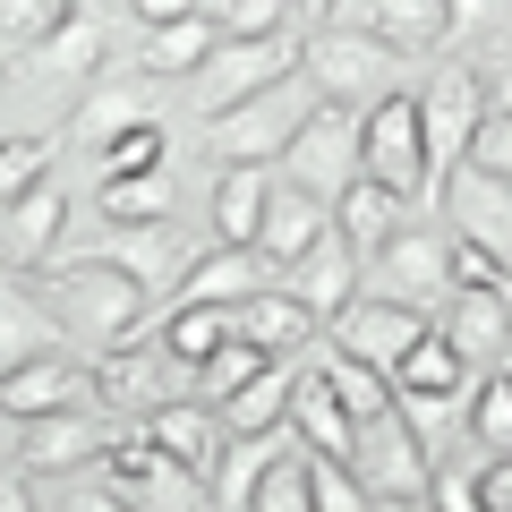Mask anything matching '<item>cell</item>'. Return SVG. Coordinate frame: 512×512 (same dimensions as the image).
Segmentation results:
<instances>
[{"label":"cell","instance_id":"bcb514c9","mask_svg":"<svg viewBox=\"0 0 512 512\" xmlns=\"http://www.w3.org/2000/svg\"><path fill=\"white\" fill-rule=\"evenodd\" d=\"M470 171L512 180V120H495V111H487V128H478V146H470Z\"/></svg>","mask_w":512,"mask_h":512},{"label":"cell","instance_id":"5b68a950","mask_svg":"<svg viewBox=\"0 0 512 512\" xmlns=\"http://www.w3.org/2000/svg\"><path fill=\"white\" fill-rule=\"evenodd\" d=\"M359 291L410 299V308L436 316L444 299H453V231H436V222H393V231L359 256Z\"/></svg>","mask_w":512,"mask_h":512},{"label":"cell","instance_id":"d590c367","mask_svg":"<svg viewBox=\"0 0 512 512\" xmlns=\"http://www.w3.org/2000/svg\"><path fill=\"white\" fill-rule=\"evenodd\" d=\"M316 376L342 393L350 419H376V410H393V376H384V367H367V359H350V350H333V342H325V359H316Z\"/></svg>","mask_w":512,"mask_h":512},{"label":"cell","instance_id":"f907efd6","mask_svg":"<svg viewBox=\"0 0 512 512\" xmlns=\"http://www.w3.org/2000/svg\"><path fill=\"white\" fill-rule=\"evenodd\" d=\"M0 512H35V470H0Z\"/></svg>","mask_w":512,"mask_h":512},{"label":"cell","instance_id":"e0dca14e","mask_svg":"<svg viewBox=\"0 0 512 512\" xmlns=\"http://www.w3.org/2000/svg\"><path fill=\"white\" fill-rule=\"evenodd\" d=\"M282 291H291L299 308H316V325H333V316L359 299V248H350L342 231H325L308 256H291V265H282Z\"/></svg>","mask_w":512,"mask_h":512},{"label":"cell","instance_id":"8992f818","mask_svg":"<svg viewBox=\"0 0 512 512\" xmlns=\"http://www.w3.org/2000/svg\"><path fill=\"white\" fill-rule=\"evenodd\" d=\"M103 60H111V26L94 18V9H69V18L52 26V35H35V43H18V60H9V86L0 94H86L94 77H103Z\"/></svg>","mask_w":512,"mask_h":512},{"label":"cell","instance_id":"74e56055","mask_svg":"<svg viewBox=\"0 0 512 512\" xmlns=\"http://www.w3.org/2000/svg\"><path fill=\"white\" fill-rule=\"evenodd\" d=\"M470 436L487 453H512V367H487L470 384Z\"/></svg>","mask_w":512,"mask_h":512},{"label":"cell","instance_id":"7c38bea8","mask_svg":"<svg viewBox=\"0 0 512 512\" xmlns=\"http://www.w3.org/2000/svg\"><path fill=\"white\" fill-rule=\"evenodd\" d=\"M325 333H333V350H350V359H367V367H384V376H393V367H402L410 350L436 333V316L410 308V299H376V291H359Z\"/></svg>","mask_w":512,"mask_h":512},{"label":"cell","instance_id":"1f68e13d","mask_svg":"<svg viewBox=\"0 0 512 512\" xmlns=\"http://www.w3.org/2000/svg\"><path fill=\"white\" fill-rule=\"evenodd\" d=\"M265 197H274V171H265V163H231L214 180V239L256 248V231H265Z\"/></svg>","mask_w":512,"mask_h":512},{"label":"cell","instance_id":"ffe728a7","mask_svg":"<svg viewBox=\"0 0 512 512\" xmlns=\"http://www.w3.org/2000/svg\"><path fill=\"white\" fill-rule=\"evenodd\" d=\"M77 402H94L86 393V367L69 359V350H52V359H26V367H9L0 376V419H52V410H77Z\"/></svg>","mask_w":512,"mask_h":512},{"label":"cell","instance_id":"60d3db41","mask_svg":"<svg viewBox=\"0 0 512 512\" xmlns=\"http://www.w3.org/2000/svg\"><path fill=\"white\" fill-rule=\"evenodd\" d=\"M256 367H265V350H256V342H239V333H231V342H222L214 359L197 367V402H214V410H222V402L239 393V384L256 376Z\"/></svg>","mask_w":512,"mask_h":512},{"label":"cell","instance_id":"52a82bcc","mask_svg":"<svg viewBox=\"0 0 512 512\" xmlns=\"http://www.w3.org/2000/svg\"><path fill=\"white\" fill-rule=\"evenodd\" d=\"M350 470H359V487L376 495L384 512L427 504V487H436V461H427L419 419H410L402 402H393V410H376V419H359V453H350Z\"/></svg>","mask_w":512,"mask_h":512},{"label":"cell","instance_id":"e575fe53","mask_svg":"<svg viewBox=\"0 0 512 512\" xmlns=\"http://www.w3.org/2000/svg\"><path fill=\"white\" fill-rule=\"evenodd\" d=\"M94 205L103 222H171V171H103Z\"/></svg>","mask_w":512,"mask_h":512},{"label":"cell","instance_id":"d6a6232c","mask_svg":"<svg viewBox=\"0 0 512 512\" xmlns=\"http://www.w3.org/2000/svg\"><path fill=\"white\" fill-rule=\"evenodd\" d=\"M393 222H402V197H393L384 180H367V171H359V180L342 188V197H333V231H342V239H350L359 256L376 248V239L393 231Z\"/></svg>","mask_w":512,"mask_h":512},{"label":"cell","instance_id":"3957f363","mask_svg":"<svg viewBox=\"0 0 512 512\" xmlns=\"http://www.w3.org/2000/svg\"><path fill=\"white\" fill-rule=\"evenodd\" d=\"M308 111H316V86H308V77H282V86L248 94V103L205 111L197 146L214 154V171H231V163H265V171H274V163H282V146L299 137V120H308Z\"/></svg>","mask_w":512,"mask_h":512},{"label":"cell","instance_id":"ba28073f","mask_svg":"<svg viewBox=\"0 0 512 512\" xmlns=\"http://www.w3.org/2000/svg\"><path fill=\"white\" fill-rule=\"evenodd\" d=\"M359 171L384 180L402 205H427V128H419V94L393 86L359 111Z\"/></svg>","mask_w":512,"mask_h":512},{"label":"cell","instance_id":"816d5d0a","mask_svg":"<svg viewBox=\"0 0 512 512\" xmlns=\"http://www.w3.org/2000/svg\"><path fill=\"white\" fill-rule=\"evenodd\" d=\"M188 9H197V0H128V18H137V26H163V18H188Z\"/></svg>","mask_w":512,"mask_h":512},{"label":"cell","instance_id":"7dc6e473","mask_svg":"<svg viewBox=\"0 0 512 512\" xmlns=\"http://www.w3.org/2000/svg\"><path fill=\"white\" fill-rule=\"evenodd\" d=\"M427 512H487V495H478V478L436 470V487H427Z\"/></svg>","mask_w":512,"mask_h":512},{"label":"cell","instance_id":"4316f807","mask_svg":"<svg viewBox=\"0 0 512 512\" xmlns=\"http://www.w3.org/2000/svg\"><path fill=\"white\" fill-rule=\"evenodd\" d=\"M69 350V325L52 316V299H35V282H0V376L26 359Z\"/></svg>","mask_w":512,"mask_h":512},{"label":"cell","instance_id":"603a6c76","mask_svg":"<svg viewBox=\"0 0 512 512\" xmlns=\"http://www.w3.org/2000/svg\"><path fill=\"white\" fill-rule=\"evenodd\" d=\"M436 333H444L470 367H495V359H512V299H495V291H453V299L436 308Z\"/></svg>","mask_w":512,"mask_h":512},{"label":"cell","instance_id":"ee69618b","mask_svg":"<svg viewBox=\"0 0 512 512\" xmlns=\"http://www.w3.org/2000/svg\"><path fill=\"white\" fill-rule=\"evenodd\" d=\"M453 291H495V299H512V265H504L495 248H478V239L453 231Z\"/></svg>","mask_w":512,"mask_h":512},{"label":"cell","instance_id":"c3c4849f","mask_svg":"<svg viewBox=\"0 0 512 512\" xmlns=\"http://www.w3.org/2000/svg\"><path fill=\"white\" fill-rule=\"evenodd\" d=\"M478 69H487V111H495V120H512V43H495Z\"/></svg>","mask_w":512,"mask_h":512},{"label":"cell","instance_id":"4dcf8cb0","mask_svg":"<svg viewBox=\"0 0 512 512\" xmlns=\"http://www.w3.org/2000/svg\"><path fill=\"white\" fill-rule=\"evenodd\" d=\"M291 384H299V359H265L231 402H222V427L231 436H265V427H291Z\"/></svg>","mask_w":512,"mask_h":512},{"label":"cell","instance_id":"277c9868","mask_svg":"<svg viewBox=\"0 0 512 512\" xmlns=\"http://www.w3.org/2000/svg\"><path fill=\"white\" fill-rule=\"evenodd\" d=\"M299 77L316 86V103L367 111L376 94H393L402 52H393V43H376L367 26H308V35H299Z\"/></svg>","mask_w":512,"mask_h":512},{"label":"cell","instance_id":"8d00e7d4","mask_svg":"<svg viewBox=\"0 0 512 512\" xmlns=\"http://www.w3.org/2000/svg\"><path fill=\"white\" fill-rule=\"evenodd\" d=\"M197 9L214 18V35H231V43H256V35H299L291 0H197Z\"/></svg>","mask_w":512,"mask_h":512},{"label":"cell","instance_id":"ab89813d","mask_svg":"<svg viewBox=\"0 0 512 512\" xmlns=\"http://www.w3.org/2000/svg\"><path fill=\"white\" fill-rule=\"evenodd\" d=\"M35 180H52V137H35V128L0 137V205H9V197H26Z\"/></svg>","mask_w":512,"mask_h":512},{"label":"cell","instance_id":"836d02e7","mask_svg":"<svg viewBox=\"0 0 512 512\" xmlns=\"http://www.w3.org/2000/svg\"><path fill=\"white\" fill-rule=\"evenodd\" d=\"M222 342H231V308H205V299H171V316H163V350L188 367V376H197V367L214 359Z\"/></svg>","mask_w":512,"mask_h":512},{"label":"cell","instance_id":"cb8c5ba5","mask_svg":"<svg viewBox=\"0 0 512 512\" xmlns=\"http://www.w3.org/2000/svg\"><path fill=\"white\" fill-rule=\"evenodd\" d=\"M291 444L299 453H325V461L359 453V419L342 410V393H333L316 367H299V384H291Z\"/></svg>","mask_w":512,"mask_h":512},{"label":"cell","instance_id":"9c48e42d","mask_svg":"<svg viewBox=\"0 0 512 512\" xmlns=\"http://www.w3.org/2000/svg\"><path fill=\"white\" fill-rule=\"evenodd\" d=\"M197 393V376H188L180 359H171L163 342H111V350H94L86 359V393H94V410H111V419H146V410H163L171 393Z\"/></svg>","mask_w":512,"mask_h":512},{"label":"cell","instance_id":"f5cc1de1","mask_svg":"<svg viewBox=\"0 0 512 512\" xmlns=\"http://www.w3.org/2000/svg\"><path fill=\"white\" fill-rule=\"evenodd\" d=\"M333 9H342V0H291V18H299V35H308V26H325Z\"/></svg>","mask_w":512,"mask_h":512},{"label":"cell","instance_id":"d6986e66","mask_svg":"<svg viewBox=\"0 0 512 512\" xmlns=\"http://www.w3.org/2000/svg\"><path fill=\"white\" fill-rule=\"evenodd\" d=\"M60 231H69V197H60V180H35L26 197L0 205V256H9L18 274H26V265H52Z\"/></svg>","mask_w":512,"mask_h":512},{"label":"cell","instance_id":"f1b7e54d","mask_svg":"<svg viewBox=\"0 0 512 512\" xmlns=\"http://www.w3.org/2000/svg\"><path fill=\"white\" fill-rule=\"evenodd\" d=\"M214 18L188 9V18H163V26H137V77H197L214 60Z\"/></svg>","mask_w":512,"mask_h":512},{"label":"cell","instance_id":"7bdbcfd3","mask_svg":"<svg viewBox=\"0 0 512 512\" xmlns=\"http://www.w3.org/2000/svg\"><path fill=\"white\" fill-rule=\"evenodd\" d=\"M308 487H316V512H376V495L359 487V470H350V461L308 453Z\"/></svg>","mask_w":512,"mask_h":512},{"label":"cell","instance_id":"f35d334b","mask_svg":"<svg viewBox=\"0 0 512 512\" xmlns=\"http://www.w3.org/2000/svg\"><path fill=\"white\" fill-rule=\"evenodd\" d=\"M248 512H316L308 453H291V444H282V453H274V470L256 478V504H248Z\"/></svg>","mask_w":512,"mask_h":512},{"label":"cell","instance_id":"f546056e","mask_svg":"<svg viewBox=\"0 0 512 512\" xmlns=\"http://www.w3.org/2000/svg\"><path fill=\"white\" fill-rule=\"evenodd\" d=\"M367 35L393 43L402 60H436L453 43V9L444 0H367Z\"/></svg>","mask_w":512,"mask_h":512},{"label":"cell","instance_id":"681fc988","mask_svg":"<svg viewBox=\"0 0 512 512\" xmlns=\"http://www.w3.org/2000/svg\"><path fill=\"white\" fill-rule=\"evenodd\" d=\"M478 495H487V512H512V453H487V470H478Z\"/></svg>","mask_w":512,"mask_h":512},{"label":"cell","instance_id":"d4e9b609","mask_svg":"<svg viewBox=\"0 0 512 512\" xmlns=\"http://www.w3.org/2000/svg\"><path fill=\"white\" fill-rule=\"evenodd\" d=\"M325 231H333V205L308 197L299 180H274V197H265V231H256V256L282 274V265H291V256H308Z\"/></svg>","mask_w":512,"mask_h":512},{"label":"cell","instance_id":"7a4b0ae2","mask_svg":"<svg viewBox=\"0 0 512 512\" xmlns=\"http://www.w3.org/2000/svg\"><path fill=\"white\" fill-rule=\"evenodd\" d=\"M419 128H427V214H444V188L470 163L478 128H487V69L478 60H444L419 86Z\"/></svg>","mask_w":512,"mask_h":512},{"label":"cell","instance_id":"6da1fadb","mask_svg":"<svg viewBox=\"0 0 512 512\" xmlns=\"http://www.w3.org/2000/svg\"><path fill=\"white\" fill-rule=\"evenodd\" d=\"M43 291H52V316L69 325V342H86V350L137 342V333L154 325V291L128 274V265H103V256H86V248H60L52 265H43Z\"/></svg>","mask_w":512,"mask_h":512},{"label":"cell","instance_id":"4fadbf2b","mask_svg":"<svg viewBox=\"0 0 512 512\" xmlns=\"http://www.w3.org/2000/svg\"><path fill=\"white\" fill-rule=\"evenodd\" d=\"M282 77H299V35H256V43H231V35H222L214 60H205L188 86H197L205 111H222V103H248V94L282 86Z\"/></svg>","mask_w":512,"mask_h":512},{"label":"cell","instance_id":"ac0fdd59","mask_svg":"<svg viewBox=\"0 0 512 512\" xmlns=\"http://www.w3.org/2000/svg\"><path fill=\"white\" fill-rule=\"evenodd\" d=\"M77 248L103 256V265H128L154 299H163L171 282H180V265L197 256V248H180V231H171V222H120V231H103V239H77Z\"/></svg>","mask_w":512,"mask_h":512},{"label":"cell","instance_id":"44dd1931","mask_svg":"<svg viewBox=\"0 0 512 512\" xmlns=\"http://www.w3.org/2000/svg\"><path fill=\"white\" fill-rule=\"evenodd\" d=\"M231 333H239V342H256L265 359H299L325 325H316V308H299L282 282H265V291H248V299L231 308Z\"/></svg>","mask_w":512,"mask_h":512},{"label":"cell","instance_id":"30bf717a","mask_svg":"<svg viewBox=\"0 0 512 512\" xmlns=\"http://www.w3.org/2000/svg\"><path fill=\"white\" fill-rule=\"evenodd\" d=\"M274 171H282V180H299L308 197L333 205L350 180H359V111H350V103H316L308 120H299V137L282 146Z\"/></svg>","mask_w":512,"mask_h":512},{"label":"cell","instance_id":"b9f144b4","mask_svg":"<svg viewBox=\"0 0 512 512\" xmlns=\"http://www.w3.org/2000/svg\"><path fill=\"white\" fill-rule=\"evenodd\" d=\"M94 171H171V137H163V120H137L128 137H111Z\"/></svg>","mask_w":512,"mask_h":512},{"label":"cell","instance_id":"8fae6325","mask_svg":"<svg viewBox=\"0 0 512 512\" xmlns=\"http://www.w3.org/2000/svg\"><path fill=\"white\" fill-rule=\"evenodd\" d=\"M103 487H111V512H205V478L171 470V461L154 453L137 427H128V436H111Z\"/></svg>","mask_w":512,"mask_h":512},{"label":"cell","instance_id":"f6af8a7d","mask_svg":"<svg viewBox=\"0 0 512 512\" xmlns=\"http://www.w3.org/2000/svg\"><path fill=\"white\" fill-rule=\"evenodd\" d=\"M69 9H86V0H0V35H9V43H35V35H52Z\"/></svg>","mask_w":512,"mask_h":512},{"label":"cell","instance_id":"5bb4252c","mask_svg":"<svg viewBox=\"0 0 512 512\" xmlns=\"http://www.w3.org/2000/svg\"><path fill=\"white\" fill-rule=\"evenodd\" d=\"M137 419H111V410H52V419H26V444H18V470H35V478H69V470H86V461H103L111 453V436H128Z\"/></svg>","mask_w":512,"mask_h":512},{"label":"cell","instance_id":"2e32d148","mask_svg":"<svg viewBox=\"0 0 512 512\" xmlns=\"http://www.w3.org/2000/svg\"><path fill=\"white\" fill-rule=\"evenodd\" d=\"M137 436L154 444V453L171 461V470H188V478H214V461H222V436H231V427H222V410L214 402H197V393H171L163 410H146V419H137Z\"/></svg>","mask_w":512,"mask_h":512},{"label":"cell","instance_id":"7402d4cb","mask_svg":"<svg viewBox=\"0 0 512 512\" xmlns=\"http://www.w3.org/2000/svg\"><path fill=\"white\" fill-rule=\"evenodd\" d=\"M265 282H274V265H265L256 248L214 239V248H197V256L180 265V282H171V291H180V299H205V308H239V299L265 291Z\"/></svg>","mask_w":512,"mask_h":512},{"label":"cell","instance_id":"484cf974","mask_svg":"<svg viewBox=\"0 0 512 512\" xmlns=\"http://www.w3.org/2000/svg\"><path fill=\"white\" fill-rule=\"evenodd\" d=\"M444 214L461 222V239H478V248H495L512 265V180H495V171H453V188H444Z\"/></svg>","mask_w":512,"mask_h":512},{"label":"cell","instance_id":"83f0119b","mask_svg":"<svg viewBox=\"0 0 512 512\" xmlns=\"http://www.w3.org/2000/svg\"><path fill=\"white\" fill-rule=\"evenodd\" d=\"M137 120H154V86H86L69 111V154H86V163H103L111 137H128Z\"/></svg>","mask_w":512,"mask_h":512},{"label":"cell","instance_id":"9a60e30c","mask_svg":"<svg viewBox=\"0 0 512 512\" xmlns=\"http://www.w3.org/2000/svg\"><path fill=\"white\" fill-rule=\"evenodd\" d=\"M470 384H478V367L461 359V350L444 342V333H427V342L410 350L402 367H393V402H402L410 419L427 427V419H444V410H461V402H470Z\"/></svg>","mask_w":512,"mask_h":512}]
</instances>
